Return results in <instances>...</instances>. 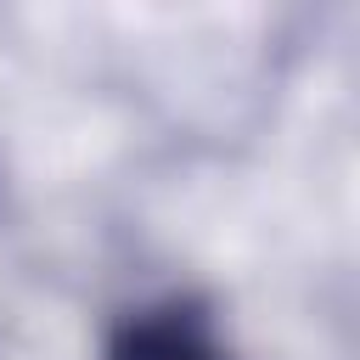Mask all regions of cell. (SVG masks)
Instances as JSON below:
<instances>
[{
	"label": "cell",
	"mask_w": 360,
	"mask_h": 360,
	"mask_svg": "<svg viewBox=\"0 0 360 360\" xmlns=\"http://www.w3.org/2000/svg\"><path fill=\"white\" fill-rule=\"evenodd\" d=\"M107 360H225L202 304L191 298H163L146 309H129L112 338H107Z\"/></svg>",
	"instance_id": "cell-1"
}]
</instances>
